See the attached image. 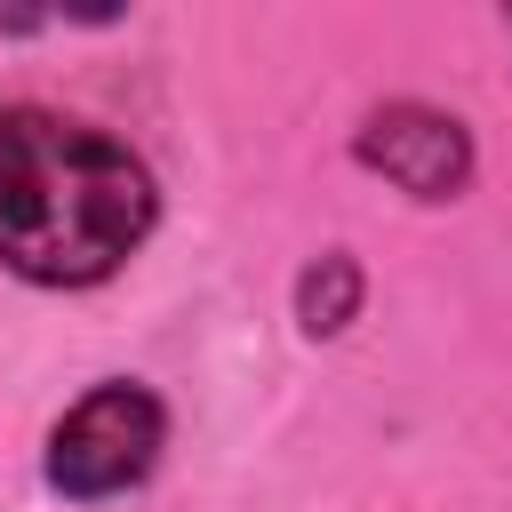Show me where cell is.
<instances>
[{
  "label": "cell",
  "instance_id": "1",
  "mask_svg": "<svg viewBox=\"0 0 512 512\" xmlns=\"http://www.w3.org/2000/svg\"><path fill=\"white\" fill-rule=\"evenodd\" d=\"M160 224L152 168L48 104H0V264L32 288L112 280Z\"/></svg>",
  "mask_w": 512,
  "mask_h": 512
},
{
  "label": "cell",
  "instance_id": "2",
  "mask_svg": "<svg viewBox=\"0 0 512 512\" xmlns=\"http://www.w3.org/2000/svg\"><path fill=\"white\" fill-rule=\"evenodd\" d=\"M168 448V408L160 392H144L136 376H112V384H88L56 424H48V488L72 496V504H104V496H128L152 480Z\"/></svg>",
  "mask_w": 512,
  "mask_h": 512
},
{
  "label": "cell",
  "instance_id": "3",
  "mask_svg": "<svg viewBox=\"0 0 512 512\" xmlns=\"http://www.w3.org/2000/svg\"><path fill=\"white\" fill-rule=\"evenodd\" d=\"M352 160H360L368 176H384L392 192H408V200H456V192L472 184V168H480L472 128H464L456 112L424 104V96L376 104V112L352 128Z\"/></svg>",
  "mask_w": 512,
  "mask_h": 512
},
{
  "label": "cell",
  "instance_id": "4",
  "mask_svg": "<svg viewBox=\"0 0 512 512\" xmlns=\"http://www.w3.org/2000/svg\"><path fill=\"white\" fill-rule=\"evenodd\" d=\"M352 312H360V264H352V248H328L320 264L296 272V328L304 336H344Z\"/></svg>",
  "mask_w": 512,
  "mask_h": 512
},
{
  "label": "cell",
  "instance_id": "5",
  "mask_svg": "<svg viewBox=\"0 0 512 512\" xmlns=\"http://www.w3.org/2000/svg\"><path fill=\"white\" fill-rule=\"evenodd\" d=\"M504 32H512V8H504Z\"/></svg>",
  "mask_w": 512,
  "mask_h": 512
}]
</instances>
